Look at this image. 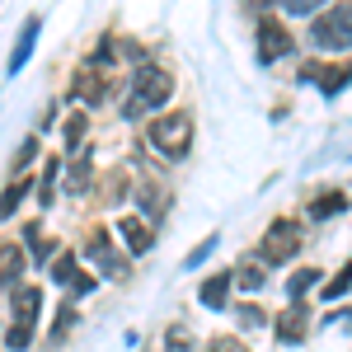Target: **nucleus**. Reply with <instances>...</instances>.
<instances>
[{
  "label": "nucleus",
  "mask_w": 352,
  "mask_h": 352,
  "mask_svg": "<svg viewBox=\"0 0 352 352\" xmlns=\"http://www.w3.org/2000/svg\"><path fill=\"white\" fill-rule=\"evenodd\" d=\"M19 272H24V254H19V244H0V287H14Z\"/></svg>",
  "instance_id": "nucleus-18"
},
{
  "label": "nucleus",
  "mask_w": 352,
  "mask_h": 352,
  "mask_svg": "<svg viewBox=\"0 0 352 352\" xmlns=\"http://www.w3.org/2000/svg\"><path fill=\"white\" fill-rule=\"evenodd\" d=\"M272 5H277L282 14H292V19H296V14H315L324 0H272Z\"/></svg>",
  "instance_id": "nucleus-30"
},
{
  "label": "nucleus",
  "mask_w": 352,
  "mask_h": 352,
  "mask_svg": "<svg viewBox=\"0 0 352 352\" xmlns=\"http://www.w3.org/2000/svg\"><path fill=\"white\" fill-rule=\"evenodd\" d=\"M207 352H249V348H244V338H230V333H226V338H212Z\"/></svg>",
  "instance_id": "nucleus-33"
},
{
  "label": "nucleus",
  "mask_w": 352,
  "mask_h": 352,
  "mask_svg": "<svg viewBox=\"0 0 352 352\" xmlns=\"http://www.w3.org/2000/svg\"><path fill=\"white\" fill-rule=\"evenodd\" d=\"M89 258H94V268L104 272L109 282H127V272H132V263L113 249V235L104 226H89Z\"/></svg>",
  "instance_id": "nucleus-4"
},
{
  "label": "nucleus",
  "mask_w": 352,
  "mask_h": 352,
  "mask_svg": "<svg viewBox=\"0 0 352 352\" xmlns=\"http://www.w3.org/2000/svg\"><path fill=\"white\" fill-rule=\"evenodd\" d=\"M174 94V76L164 66H136L132 80V104H127V118H141V113H160Z\"/></svg>",
  "instance_id": "nucleus-2"
},
{
  "label": "nucleus",
  "mask_w": 352,
  "mask_h": 352,
  "mask_svg": "<svg viewBox=\"0 0 352 352\" xmlns=\"http://www.w3.org/2000/svg\"><path fill=\"white\" fill-rule=\"evenodd\" d=\"M85 132H89V118H85V113H71V118L61 122V146H66L71 160L89 155V151H85Z\"/></svg>",
  "instance_id": "nucleus-12"
},
{
  "label": "nucleus",
  "mask_w": 352,
  "mask_h": 352,
  "mask_svg": "<svg viewBox=\"0 0 352 352\" xmlns=\"http://www.w3.org/2000/svg\"><path fill=\"white\" fill-rule=\"evenodd\" d=\"M305 300H296L282 320H277V343H305Z\"/></svg>",
  "instance_id": "nucleus-13"
},
{
  "label": "nucleus",
  "mask_w": 352,
  "mask_h": 352,
  "mask_svg": "<svg viewBox=\"0 0 352 352\" xmlns=\"http://www.w3.org/2000/svg\"><path fill=\"white\" fill-rule=\"evenodd\" d=\"M310 43H315L320 52H348L352 47V5L348 0L329 5V14H320V19L310 24Z\"/></svg>",
  "instance_id": "nucleus-3"
},
{
  "label": "nucleus",
  "mask_w": 352,
  "mask_h": 352,
  "mask_svg": "<svg viewBox=\"0 0 352 352\" xmlns=\"http://www.w3.org/2000/svg\"><path fill=\"white\" fill-rule=\"evenodd\" d=\"M85 66H94V71H109V66H113V43H109V38H99V47H94V56H89Z\"/></svg>",
  "instance_id": "nucleus-32"
},
{
  "label": "nucleus",
  "mask_w": 352,
  "mask_h": 352,
  "mask_svg": "<svg viewBox=\"0 0 352 352\" xmlns=\"http://www.w3.org/2000/svg\"><path fill=\"white\" fill-rule=\"evenodd\" d=\"M258 33V66H277L282 56L296 52V38H292V28H282L277 19H263V24L254 28Z\"/></svg>",
  "instance_id": "nucleus-6"
},
{
  "label": "nucleus",
  "mask_w": 352,
  "mask_h": 352,
  "mask_svg": "<svg viewBox=\"0 0 352 352\" xmlns=\"http://www.w3.org/2000/svg\"><path fill=\"white\" fill-rule=\"evenodd\" d=\"M348 292H352V263H348V268H338L333 277H329L320 296H324V300H338V296H348Z\"/></svg>",
  "instance_id": "nucleus-24"
},
{
  "label": "nucleus",
  "mask_w": 352,
  "mask_h": 352,
  "mask_svg": "<svg viewBox=\"0 0 352 352\" xmlns=\"http://www.w3.org/2000/svg\"><path fill=\"white\" fill-rule=\"evenodd\" d=\"M212 254H217V235H207V240H197V244H192V254L184 258V268H202V263H207Z\"/></svg>",
  "instance_id": "nucleus-29"
},
{
  "label": "nucleus",
  "mask_w": 352,
  "mask_h": 352,
  "mask_svg": "<svg viewBox=\"0 0 352 352\" xmlns=\"http://www.w3.org/2000/svg\"><path fill=\"white\" fill-rule=\"evenodd\" d=\"M28 188H33V179H24V174H19V179H10V188L0 192V221H10L14 212H19V202L28 197Z\"/></svg>",
  "instance_id": "nucleus-17"
},
{
  "label": "nucleus",
  "mask_w": 352,
  "mask_h": 352,
  "mask_svg": "<svg viewBox=\"0 0 352 352\" xmlns=\"http://www.w3.org/2000/svg\"><path fill=\"white\" fill-rule=\"evenodd\" d=\"M296 249H300V230L287 217H277L268 230H263V240H258V258H263V263H287Z\"/></svg>",
  "instance_id": "nucleus-5"
},
{
  "label": "nucleus",
  "mask_w": 352,
  "mask_h": 352,
  "mask_svg": "<svg viewBox=\"0 0 352 352\" xmlns=\"http://www.w3.org/2000/svg\"><path fill=\"white\" fill-rule=\"evenodd\" d=\"M56 179H61V160H47V164H43V179H38V202H43V207L52 202Z\"/></svg>",
  "instance_id": "nucleus-23"
},
{
  "label": "nucleus",
  "mask_w": 352,
  "mask_h": 352,
  "mask_svg": "<svg viewBox=\"0 0 352 352\" xmlns=\"http://www.w3.org/2000/svg\"><path fill=\"white\" fill-rule=\"evenodd\" d=\"M235 324H240V329H263V324H268V315H263L258 300H244V305H235Z\"/></svg>",
  "instance_id": "nucleus-22"
},
{
  "label": "nucleus",
  "mask_w": 352,
  "mask_h": 352,
  "mask_svg": "<svg viewBox=\"0 0 352 352\" xmlns=\"http://www.w3.org/2000/svg\"><path fill=\"white\" fill-rule=\"evenodd\" d=\"M338 212H348V192H320V197H310V207H305V217L310 221H329L338 217Z\"/></svg>",
  "instance_id": "nucleus-15"
},
{
  "label": "nucleus",
  "mask_w": 352,
  "mask_h": 352,
  "mask_svg": "<svg viewBox=\"0 0 352 352\" xmlns=\"http://www.w3.org/2000/svg\"><path fill=\"white\" fill-rule=\"evenodd\" d=\"M230 287H235V272H217V277H207V282L197 287V305H207V310H226V305H230Z\"/></svg>",
  "instance_id": "nucleus-10"
},
{
  "label": "nucleus",
  "mask_w": 352,
  "mask_h": 352,
  "mask_svg": "<svg viewBox=\"0 0 352 352\" xmlns=\"http://www.w3.org/2000/svg\"><path fill=\"white\" fill-rule=\"evenodd\" d=\"M348 85H352V61H348V66H338L333 76H329V71L320 76V94H324V99H338Z\"/></svg>",
  "instance_id": "nucleus-21"
},
{
  "label": "nucleus",
  "mask_w": 352,
  "mask_h": 352,
  "mask_svg": "<svg viewBox=\"0 0 352 352\" xmlns=\"http://www.w3.org/2000/svg\"><path fill=\"white\" fill-rule=\"evenodd\" d=\"M310 287H320V268H296V272H292V277H287V296H292V305L305 300Z\"/></svg>",
  "instance_id": "nucleus-20"
},
{
  "label": "nucleus",
  "mask_w": 352,
  "mask_h": 352,
  "mask_svg": "<svg viewBox=\"0 0 352 352\" xmlns=\"http://www.w3.org/2000/svg\"><path fill=\"white\" fill-rule=\"evenodd\" d=\"M146 141L160 151L164 160H184L192 146V118L188 113H155L151 127H146Z\"/></svg>",
  "instance_id": "nucleus-1"
},
{
  "label": "nucleus",
  "mask_w": 352,
  "mask_h": 352,
  "mask_svg": "<svg viewBox=\"0 0 352 352\" xmlns=\"http://www.w3.org/2000/svg\"><path fill=\"white\" fill-rule=\"evenodd\" d=\"M10 305H14V320H38L43 292H38V287H14V292H10Z\"/></svg>",
  "instance_id": "nucleus-16"
},
{
  "label": "nucleus",
  "mask_w": 352,
  "mask_h": 352,
  "mask_svg": "<svg viewBox=\"0 0 352 352\" xmlns=\"http://www.w3.org/2000/svg\"><path fill=\"white\" fill-rule=\"evenodd\" d=\"M235 282H240V292H249V296H258V292H263V268L244 263V268L235 272Z\"/></svg>",
  "instance_id": "nucleus-26"
},
{
  "label": "nucleus",
  "mask_w": 352,
  "mask_h": 352,
  "mask_svg": "<svg viewBox=\"0 0 352 352\" xmlns=\"http://www.w3.org/2000/svg\"><path fill=\"white\" fill-rule=\"evenodd\" d=\"M38 160V141H33V136H28L24 146H19V151H14V160H10V174H14V179H19V174H24L28 164Z\"/></svg>",
  "instance_id": "nucleus-27"
},
{
  "label": "nucleus",
  "mask_w": 352,
  "mask_h": 352,
  "mask_svg": "<svg viewBox=\"0 0 352 352\" xmlns=\"http://www.w3.org/2000/svg\"><path fill=\"white\" fill-rule=\"evenodd\" d=\"M249 5H254V10H263V5H272V0H249Z\"/></svg>",
  "instance_id": "nucleus-35"
},
{
  "label": "nucleus",
  "mask_w": 352,
  "mask_h": 352,
  "mask_svg": "<svg viewBox=\"0 0 352 352\" xmlns=\"http://www.w3.org/2000/svg\"><path fill=\"white\" fill-rule=\"evenodd\" d=\"M38 28H43V19H38V14H28L24 24H19L14 52H10V61H5V76H19V71L28 66V56H33V47H38Z\"/></svg>",
  "instance_id": "nucleus-8"
},
{
  "label": "nucleus",
  "mask_w": 352,
  "mask_h": 352,
  "mask_svg": "<svg viewBox=\"0 0 352 352\" xmlns=\"http://www.w3.org/2000/svg\"><path fill=\"white\" fill-rule=\"evenodd\" d=\"M76 277H80V263H76V254H66V258H52V282L71 287Z\"/></svg>",
  "instance_id": "nucleus-25"
},
{
  "label": "nucleus",
  "mask_w": 352,
  "mask_h": 352,
  "mask_svg": "<svg viewBox=\"0 0 352 352\" xmlns=\"http://www.w3.org/2000/svg\"><path fill=\"white\" fill-rule=\"evenodd\" d=\"M118 235H122V244H127V254H132V258H141V254H151V249H155V230H151V226H141L136 217H118Z\"/></svg>",
  "instance_id": "nucleus-9"
},
{
  "label": "nucleus",
  "mask_w": 352,
  "mask_h": 352,
  "mask_svg": "<svg viewBox=\"0 0 352 352\" xmlns=\"http://www.w3.org/2000/svg\"><path fill=\"white\" fill-rule=\"evenodd\" d=\"M71 94L80 99L85 109H99V104L109 99V80H104V71H94V66H80V71H76V80H71Z\"/></svg>",
  "instance_id": "nucleus-7"
},
{
  "label": "nucleus",
  "mask_w": 352,
  "mask_h": 352,
  "mask_svg": "<svg viewBox=\"0 0 352 352\" xmlns=\"http://www.w3.org/2000/svg\"><path fill=\"white\" fill-rule=\"evenodd\" d=\"M136 207H141V217L160 221L169 212V188L155 184V179H141V188H136Z\"/></svg>",
  "instance_id": "nucleus-11"
},
{
  "label": "nucleus",
  "mask_w": 352,
  "mask_h": 352,
  "mask_svg": "<svg viewBox=\"0 0 352 352\" xmlns=\"http://www.w3.org/2000/svg\"><path fill=\"white\" fill-rule=\"evenodd\" d=\"M89 184H94V164H89V155H80V160L66 164V179H61V188L71 192V197L89 192Z\"/></svg>",
  "instance_id": "nucleus-14"
},
{
  "label": "nucleus",
  "mask_w": 352,
  "mask_h": 352,
  "mask_svg": "<svg viewBox=\"0 0 352 352\" xmlns=\"http://www.w3.org/2000/svg\"><path fill=\"white\" fill-rule=\"evenodd\" d=\"M94 287H99V282H94V277H89V272H80V277H76V282H71V296H89V292H94Z\"/></svg>",
  "instance_id": "nucleus-34"
},
{
  "label": "nucleus",
  "mask_w": 352,
  "mask_h": 352,
  "mask_svg": "<svg viewBox=\"0 0 352 352\" xmlns=\"http://www.w3.org/2000/svg\"><path fill=\"white\" fill-rule=\"evenodd\" d=\"M33 329H38V320H10V329H5V348L10 352H28V343H33Z\"/></svg>",
  "instance_id": "nucleus-19"
},
{
  "label": "nucleus",
  "mask_w": 352,
  "mask_h": 352,
  "mask_svg": "<svg viewBox=\"0 0 352 352\" xmlns=\"http://www.w3.org/2000/svg\"><path fill=\"white\" fill-rule=\"evenodd\" d=\"M127 188H132V184H127V174H122V169H118V174H109V184H104V202H109V207H118V202L127 197Z\"/></svg>",
  "instance_id": "nucleus-28"
},
{
  "label": "nucleus",
  "mask_w": 352,
  "mask_h": 352,
  "mask_svg": "<svg viewBox=\"0 0 352 352\" xmlns=\"http://www.w3.org/2000/svg\"><path fill=\"white\" fill-rule=\"evenodd\" d=\"M71 329H76V310H71V305H61V310H56V324H52V343H61Z\"/></svg>",
  "instance_id": "nucleus-31"
}]
</instances>
